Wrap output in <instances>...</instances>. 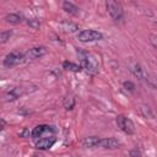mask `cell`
<instances>
[{
  "instance_id": "obj_1",
  "label": "cell",
  "mask_w": 157,
  "mask_h": 157,
  "mask_svg": "<svg viewBox=\"0 0 157 157\" xmlns=\"http://www.w3.org/2000/svg\"><path fill=\"white\" fill-rule=\"evenodd\" d=\"M77 54H78L81 67L85 69V71L88 72L90 75H96L98 72V63L96 58L85 50H77Z\"/></svg>"
},
{
  "instance_id": "obj_2",
  "label": "cell",
  "mask_w": 157,
  "mask_h": 157,
  "mask_svg": "<svg viewBox=\"0 0 157 157\" xmlns=\"http://www.w3.org/2000/svg\"><path fill=\"white\" fill-rule=\"evenodd\" d=\"M105 6L108 10V13L110 15V17L114 21H119L123 18V7H121L120 2H118L115 0H108L105 2Z\"/></svg>"
},
{
  "instance_id": "obj_3",
  "label": "cell",
  "mask_w": 157,
  "mask_h": 157,
  "mask_svg": "<svg viewBox=\"0 0 157 157\" xmlns=\"http://www.w3.org/2000/svg\"><path fill=\"white\" fill-rule=\"evenodd\" d=\"M103 38L102 33L94 29H83L77 34V39L80 42L87 43V42H96V40H101Z\"/></svg>"
},
{
  "instance_id": "obj_4",
  "label": "cell",
  "mask_w": 157,
  "mask_h": 157,
  "mask_svg": "<svg viewBox=\"0 0 157 157\" xmlns=\"http://www.w3.org/2000/svg\"><path fill=\"white\" fill-rule=\"evenodd\" d=\"M26 59H25V54H21L18 52H11L9 53L5 59H4V66L10 69V67H13L21 63H23Z\"/></svg>"
},
{
  "instance_id": "obj_5",
  "label": "cell",
  "mask_w": 157,
  "mask_h": 157,
  "mask_svg": "<svg viewBox=\"0 0 157 157\" xmlns=\"http://www.w3.org/2000/svg\"><path fill=\"white\" fill-rule=\"evenodd\" d=\"M117 124L128 135H131L135 131V125H134L132 120L126 118V117H124V115H118L117 117Z\"/></svg>"
},
{
  "instance_id": "obj_6",
  "label": "cell",
  "mask_w": 157,
  "mask_h": 157,
  "mask_svg": "<svg viewBox=\"0 0 157 157\" xmlns=\"http://www.w3.org/2000/svg\"><path fill=\"white\" fill-rule=\"evenodd\" d=\"M44 54H47V48L45 47H34V48L28 49L25 53V59L26 60H33V59L43 56Z\"/></svg>"
},
{
  "instance_id": "obj_7",
  "label": "cell",
  "mask_w": 157,
  "mask_h": 157,
  "mask_svg": "<svg viewBox=\"0 0 157 157\" xmlns=\"http://www.w3.org/2000/svg\"><path fill=\"white\" fill-rule=\"evenodd\" d=\"M31 91H33V90L25 88V87H22V86L15 87V88H12L11 91L7 92V94L5 96V99H6V101H15V99L18 98L20 96H22V94H25V93H28V92H31Z\"/></svg>"
},
{
  "instance_id": "obj_8",
  "label": "cell",
  "mask_w": 157,
  "mask_h": 157,
  "mask_svg": "<svg viewBox=\"0 0 157 157\" xmlns=\"http://www.w3.org/2000/svg\"><path fill=\"white\" fill-rule=\"evenodd\" d=\"M128 66H129V70L131 71V74L135 77H137L139 80H144V77H145L144 76V70L141 69L139 63H136L134 59H130L129 63H128Z\"/></svg>"
},
{
  "instance_id": "obj_9",
  "label": "cell",
  "mask_w": 157,
  "mask_h": 157,
  "mask_svg": "<svg viewBox=\"0 0 157 157\" xmlns=\"http://www.w3.org/2000/svg\"><path fill=\"white\" fill-rule=\"evenodd\" d=\"M56 139L54 136H49V137H43V139H39L37 142H36V147L38 150H49L54 144H55Z\"/></svg>"
},
{
  "instance_id": "obj_10",
  "label": "cell",
  "mask_w": 157,
  "mask_h": 157,
  "mask_svg": "<svg viewBox=\"0 0 157 157\" xmlns=\"http://www.w3.org/2000/svg\"><path fill=\"white\" fill-rule=\"evenodd\" d=\"M99 146L103 147V148H109V150H113V148H118L120 146V142L114 139V137H108V139H101V142H99Z\"/></svg>"
},
{
  "instance_id": "obj_11",
  "label": "cell",
  "mask_w": 157,
  "mask_h": 157,
  "mask_svg": "<svg viewBox=\"0 0 157 157\" xmlns=\"http://www.w3.org/2000/svg\"><path fill=\"white\" fill-rule=\"evenodd\" d=\"M59 27H60L61 31H64L65 33H72V32H76V31L78 29V26H77L76 23H74V22H71V21H67V20L61 21V22L59 23Z\"/></svg>"
},
{
  "instance_id": "obj_12",
  "label": "cell",
  "mask_w": 157,
  "mask_h": 157,
  "mask_svg": "<svg viewBox=\"0 0 157 157\" xmlns=\"http://www.w3.org/2000/svg\"><path fill=\"white\" fill-rule=\"evenodd\" d=\"M99 142H101V139L97 136H88L82 140L83 147H97L99 146Z\"/></svg>"
},
{
  "instance_id": "obj_13",
  "label": "cell",
  "mask_w": 157,
  "mask_h": 157,
  "mask_svg": "<svg viewBox=\"0 0 157 157\" xmlns=\"http://www.w3.org/2000/svg\"><path fill=\"white\" fill-rule=\"evenodd\" d=\"M50 128L52 126H48V125H37L36 128H33V130H32V132H31V135H32V137H40L45 131H49L50 130Z\"/></svg>"
},
{
  "instance_id": "obj_14",
  "label": "cell",
  "mask_w": 157,
  "mask_h": 157,
  "mask_svg": "<svg viewBox=\"0 0 157 157\" xmlns=\"http://www.w3.org/2000/svg\"><path fill=\"white\" fill-rule=\"evenodd\" d=\"M63 9L65 10V12L70 13V15H77L78 13V7L76 5H74L70 1H64L63 2Z\"/></svg>"
},
{
  "instance_id": "obj_15",
  "label": "cell",
  "mask_w": 157,
  "mask_h": 157,
  "mask_svg": "<svg viewBox=\"0 0 157 157\" xmlns=\"http://www.w3.org/2000/svg\"><path fill=\"white\" fill-rule=\"evenodd\" d=\"M63 67L65 70H69V71H74V72H78L81 71V65H77L75 63H71V61H64L63 63Z\"/></svg>"
},
{
  "instance_id": "obj_16",
  "label": "cell",
  "mask_w": 157,
  "mask_h": 157,
  "mask_svg": "<svg viewBox=\"0 0 157 157\" xmlns=\"http://www.w3.org/2000/svg\"><path fill=\"white\" fill-rule=\"evenodd\" d=\"M5 21H6L7 23H11V25H17V23H20V22L22 21V18H21V16L17 15V13H9V15H6Z\"/></svg>"
},
{
  "instance_id": "obj_17",
  "label": "cell",
  "mask_w": 157,
  "mask_h": 157,
  "mask_svg": "<svg viewBox=\"0 0 157 157\" xmlns=\"http://www.w3.org/2000/svg\"><path fill=\"white\" fill-rule=\"evenodd\" d=\"M63 105H64V108L67 109V110L72 109L74 105H75V98H74L72 96H67V97H65V98H64V102H63Z\"/></svg>"
},
{
  "instance_id": "obj_18",
  "label": "cell",
  "mask_w": 157,
  "mask_h": 157,
  "mask_svg": "<svg viewBox=\"0 0 157 157\" xmlns=\"http://www.w3.org/2000/svg\"><path fill=\"white\" fill-rule=\"evenodd\" d=\"M140 110H141V114L144 117H146V118H153L155 117L153 113H152V110H151V108L148 105H141Z\"/></svg>"
},
{
  "instance_id": "obj_19",
  "label": "cell",
  "mask_w": 157,
  "mask_h": 157,
  "mask_svg": "<svg viewBox=\"0 0 157 157\" xmlns=\"http://www.w3.org/2000/svg\"><path fill=\"white\" fill-rule=\"evenodd\" d=\"M11 36H12V31H4V32H1L0 33V43L1 44L6 43L10 39Z\"/></svg>"
},
{
  "instance_id": "obj_20",
  "label": "cell",
  "mask_w": 157,
  "mask_h": 157,
  "mask_svg": "<svg viewBox=\"0 0 157 157\" xmlns=\"http://www.w3.org/2000/svg\"><path fill=\"white\" fill-rule=\"evenodd\" d=\"M27 25H28L29 27L34 28V29H38V28L40 27V23H39V21H38V20H33V18H31V20H27Z\"/></svg>"
},
{
  "instance_id": "obj_21",
  "label": "cell",
  "mask_w": 157,
  "mask_h": 157,
  "mask_svg": "<svg viewBox=\"0 0 157 157\" xmlns=\"http://www.w3.org/2000/svg\"><path fill=\"white\" fill-rule=\"evenodd\" d=\"M123 86H124V88H126V90H129V91H131V92L135 91V85H134L131 81H125V82L123 83Z\"/></svg>"
},
{
  "instance_id": "obj_22",
  "label": "cell",
  "mask_w": 157,
  "mask_h": 157,
  "mask_svg": "<svg viewBox=\"0 0 157 157\" xmlns=\"http://www.w3.org/2000/svg\"><path fill=\"white\" fill-rule=\"evenodd\" d=\"M146 81H147L150 85H152L153 87H157V78H156V77L150 76V75H146Z\"/></svg>"
},
{
  "instance_id": "obj_23",
  "label": "cell",
  "mask_w": 157,
  "mask_h": 157,
  "mask_svg": "<svg viewBox=\"0 0 157 157\" xmlns=\"http://www.w3.org/2000/svg\"><path fill=\"white\" fill-rule=\"evenodd\" d=\"M150 43H151L155 48H157V36H156V34H151V36H150Z\"/></svg>"
},
{
  "instance_id": "obj_24",
  "label": "cell",
  "mask_w": 157,
  "mask_h": 157,
  "mask_svg": "<svg viewBox=\"0 0 157 157\" xmlns=\"http://www.w3.org/2000/svg\"><path fill=\"white\" fill-rule=\"evenodd\" d=\"M130 155H131L132 157H139V156H140V153H139V152H136V151H131V152H130Z\"/></svg>"
}]
</instances>
